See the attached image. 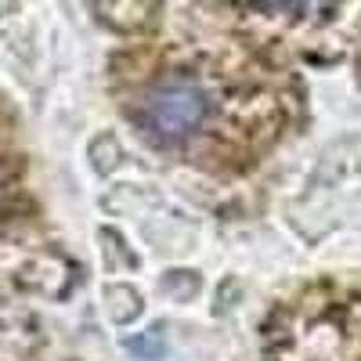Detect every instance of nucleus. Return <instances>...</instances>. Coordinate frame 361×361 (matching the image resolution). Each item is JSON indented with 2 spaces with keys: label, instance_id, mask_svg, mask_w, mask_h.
<instances>
[{
  "label": "nucleus",
  "instance_id": "nucleus-1",
  "mask_svg": "<svg viewBox=\"0 0 361 361\" xmlns=\"http://www.w3.org/2000/svg\"><path fill=\"white\" fill-rule=\"evenodd\" d=\"M209 98L192 76L159 80L141 102V127L156 141H188L206 123Z\"/></svg>",
  "mask_w": 361,
  "mask_h": 361
},
{
  "label": "nucleus",
  "instance_id": "nucleus-2",
  "mask_svg": "<svg viewBox=\"0 0 361 361\" xmlns=\"http://www.w3.org/2000/svg\"><path fill=\"white\" fill-rule=\"evenodd\" d=\"M260 4H296V0H260Z\"/></svg>",
  "mask_w": 361,
  "mask_h": 361
}]
</instances>
